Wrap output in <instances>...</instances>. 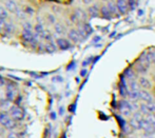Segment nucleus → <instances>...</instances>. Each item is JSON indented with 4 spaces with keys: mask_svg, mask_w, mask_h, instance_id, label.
Here are the masks:
<instances>
[{
    "mask_svg": "<svg viewBox=\"0 0 155 138\" xmlns=\"http://www.w3.org/2000/svg\"><path fill=\"white\" fill-rule=\"evenodd\" d=\"M11 118H12L13 120H22L23 117H25V113H23V111L21 110L19 107L17 106H13L12 108H11Z\"/></svg>",
    "mask_w": 155,
    "mask_h": 138,
    "instance_id": "f257e3e1",
    "label": "nucleus"
},
{
    "mask_svg": "<svg viewBox=\"0 0 155 138\" xmlns=\"http://www.w3.org/2000/svg\"><path fill=\"white\" fill-rule=\"evenodd\" d=\"M56 44H57V47L59 48L60 50H68L71 48L70 41L65 38H61V37L56 39Z\"/></svg>",
    "mask_w": 155,
    "mask_h": 138,
    "instance_id": "f03ea898",
    "label": "nucleus"
},
{
    "mask_svg": "<svg viewBox=\"0 0 155 138\" xmlns=\"http://www.w3.org/2000/svg\"><path fill=\"white\" fill-rule=\"evenodd\" d=\"M74 14L76 15V17H77L78 20H79V22L84 23L87 19H88V12L84 11L82 8H76Z\"/></svg>",
    "mask_w": 155,
    "mask_h": 138,
    "instance_id": "7ed1b4c3",
    "label": "nucleus"
},
{
    "mask_svg": "<svg viewBox=\"0 0 155 138\" xmlns=\"http://www.w3.org/2000/svg\"><path fill=\"white\" fill-rule=\"evenodd\" d=\"M138 83H139V87H143V90H150L152 87V83L150 81L149 79H148L146 76H140V77L138 78Z\"/></svg>",
    "mask_w": 155,
    "mask_h": 138,
    "instance_id": "20e7f679",
    "label": "nucleus"
},
{
    "mask_svg": "<svg viewBox=\"0 0 155 138\" xmlns=\"http://www.w3.org/2000/svg\"><path fill=\"white\" fill-rule=\"evenodd\" d=\"M116 6L120 14H126L129 10L128 1H124V0H118V1H116Z\"/></svg>",
    "mask_w": 155,
    "mask_h": 138,
    "instance_id": "39448f33",
    "label": "nucleus"
},
{
    "mask_svg": "<svg viewBox=\"0 0 155 138\" xmlns=\"http://www.w3.org/2000/svg\"><path fill=\"white\" fill-rule=\"evenodd\" d=\"M68 37H69L70 40L73 41V42H78V41L81 39V37H80L78 31L74 30V28H71V30L68 32Z\"/></svg>",
    "mask_w": 155,
    "mask_h": 138,
    "instance_id": "423d86ee",
    "label": "nucleus"
},
{
    "mask_svg": "<svg viewBox=\"0 0 155 138\" xmlns=\"http://www.w3.org/2000/svg\"><path fill=\"white\" fill-rule=\"evenodd\" d=\"M140 99L143 100V102H146V104H150V102L154 101L153 96L148 91H146V90H141L140 91Z\"/></svg>",
    "mask_w": 155,
    "mask_h": 138,
    "instance_id": "0eeeda50",
    "label": "nucleus"
},
{
    "mask_svg": "<svg viewBox=\"0 0 155 138\" xmlns=\"http://www.w3.org/2000/svg\"><path fill=\"white\" fill-rule=\"evenodd\" d=\"M4 6L8 11L13 13H16L18 11V5H17V2L12 1V0H8V1L4 2Z\"/></svg>",
    "mask_w": 155,
    "mask_h": 138,
    "instance_id": "6e6552de",
    "label": "nucleus"
},
{
    "mask_svg": "<svg viewBox=\"0 0 155 138\" xmlns=\"http://www.w3.org/2000/svg\"><path fill=\"white\" fill-rule=\"evenodd\" d=\"M15 87L13 84H8L6 87V93H5V97L8 98V100H13L15 98Z\"/></svg>",
    "mask_w": 155,
    "mask_h": 138,
    "instance_id": "1a4fd4ad",
    "label": "nucleus"
},
{
    "mask_svg": "<svg viewBox=\"0 0 155 138\" xmlns=\"http://www.w3.org/2000/svg\"><path fill=\"white\" fill-rule=\"evenodd\" d=\"M100 10L98 8L97 5H91L88 8V15L91 17H98L99 16Z\"/></svg>",
    "mask_w": 155,
    "mask_h": 138,
    "instance_id": "9d476101",
    "label": "nucleus"
},
{
    "mask_svg": "<svg viewBox=\"0 0 155 138\" xmlns=\"http://www.w3.org/2000/svg\"><path fill=\"white\" fill-rule=\"evenodd\" d=\"M135 71L138 74H140V75H145V74L148 73V67H146L143 63H140L138 61V62L135 64Z\"/></svg>",
    "mask_w": 155,
    "mask_h": 138,
    "instance_id": "9b49d317",
    "label": "nucleus"
},
{
    "mask_svg": "<svg viewBox=\"0 0 155 138\" xmlns=\"http://www.w3.org/2000/svg\"><path fill=\"white\" fill-rule=\"evenodd\" d=\"M100 14H101V16L104 17V19H108V20H110V19L112 18V16H113L107 6H102V8H100Z\"/></svg>",
    "mask_w": 155,
    "mask_h": 138,
    "instance_id": "f8f14e48",
    "label": "nucleus"
},
{
    "mask_svg": "<svg viewBox=\"0 0 155 138\" xmlns=\"http://www.w3.org/2000/svg\"><path fill=\"white\" fill-rule=\"evenodd\" d=\"M128 87L130 89V91H140L139 90V83L137 81V79H134V80H130L128 83Z\"/></svg>",
    "mask_w": 155,
    "mask_h": 138,
    "instance_id": "ddd939ff",
    "label": "nucleus"
},
{
    "mask_svg": "<svg viewBox=\"0 0 155 138\" xmlns=\"http://www.w3.org/2000/svg\"><path fill=\"white\" fill-rule=\"evenodd\" d=\"M128 97L133 101L140 99V91H129Z\"/></svg>",
    "mask_w": 155,
    "mask_h": 138,
    "instance_id": "4468645a",
    "label": "nucleus"
},
{
    "mask_svg": "<svg viewBox=\"0 0 155 138\" xmlns=\"http://www.w3.org/2000/svg\"><path fill=\"white\" fill-rule=\"evenodd\" d=\"M107 8H109V11L111 12L112 15H117V6H116V2H112V1H109L108 4H107Z\"/></svg>",
    "mask_w": 155,
    "mask_h": 138,
    "instance_id": "2eb2a0df",
    "label": "nucleus"
},
{
    "mask_svg": "<svg viewBox=\"0 0 155 138\" xmlns=\"http://www.w3.org/2000/svg\"><path fill=\"white\" fill-rule=\"evenodd\" d=\"M135 72L133 71L132 69H127L126 71H124V78H127V79L130 81V80H134L135 79Z\"/></svg>",
    "mask_w": 155,
    "mask_h": 138,
    "instance_id": "dca6fc26",
    "label": "nucleus"
},
{
    "mask_svg": "<svg viewBox=\"0 0 155 138\" xmlns=\"http://www.w3.org/2000/svg\"><path fill=\"white\" fill-rule=\"evenodd\" d=\"M130 126L131 128H133L134 130H141V128H140V120H136V119H134V118H131V120H130Z\"/></svg>",
    "mask_w": 155,
    "mask_h": 138,
    "instance_id": "f3484780",
    "label": "nucleus"
},
{
    "mask_svg": "<svg viewBox=\"0 0 155 138\" xmlns=\"http://www.w3.org/2000/svg\"><path fill=\"white\" fill-rule=\"evenodd\" d=\"M56 49H57V47L53 42H49L48 44L45 45V51L48 52V53H54L56 51Z\"/></svg>",
    "mask_w": 155,
    "mask_h": 138,
    "instance_id": "a211bd4d",
    "label": "nucleus"
},
{
    "mask_svg": "<svg viewBox=\"0 0 155 138\" xmlns=\"http://www.w3.org/2000/svg\"><path fill=\"white\" fill-rule=\"evenodd\" d=\"M55 33H56V35H63L65 33V28H64V27L61 25V23H56L55 25Z\"/></svg>",
    "mask_w": 155,
    "mask_h": 138,
    "instance_id": "6ab92c4d",
    "label": "nucleus"
},
{
    "mask_svg": "<svg viewBox=\"0 0 155 138\" xmlns=\"http://www.w3.org/2000/svg\"><path fill=\"white\" fill-rule=\"evenodd\" d=\"M40 38L41 39H45V40H48V41H50V42H52V34L50 33V31H48V30H45L43 31V33H41L40 35Z\"/></svg>",
    "mask_w": 155,
    "mask_h": 138,
    "instance_id": "aec40b11",
    "label": "nucleus"
},
{
    "mask_svg": "<svg viewBox=\"0 0 155 138\" xmlns=\"http://www.w3.org/2000/svg\"><path fill=\"white\" fill-rule=\"evenodd\" d=\"M33 38H34V34H33V33H27V32H23L22 33V39L25 41H28V42H32Z\"/></svg>",
    "mask_w": 155,
    "mask_h": 138,
    "instance_id": "412c9836",
    "label": "nucleus"
},
{
    "mask_svg": "<svg viewBox=\"0 0 155 138\" xmlns=\"http://www.w3.org/2000/svg\"><path fill=\"white\" fill-rule=\"evenodd\" d=\"M8 17V11L5 8V6L0 5V18L5 19Z\"/></svg>",
    "mask_w": 155,
    "mask_h": 138,
    "instance_id": "4be33fe9",
    "label": "nucleus"
},
{
    "mask_svg": "<svg viewBox=\"0 0 155 138\" xmlns=\"http://www.w3.org/2000/svg\"><path fill=\"white\" fill-rule=\"evenodd\" d=\"M8 119H10V117L8 116V114L6 113H0V123H1L2 126H4Z\"/></svg>",
    "mask_w": 155,
    "mask_h": 138,
    "instance_id": "5701e85b",
    "label": "nucleus"
},
{
    "mask_svg": "<svg viewBox=\"0 0 155 138\" xmlns=\"http://www.w3.org/2000/svg\"><path fill=\"white\" fill-rule=\"evenodd\" d=\"M4 128L5 129H8V130H12L13 128L15 126V120H13L12 118H10V119L6 121V123L4 124Z\"/></svg>",
    "mask_w": 155,
    "mask_h": 138,
    "instance_id": "b1692460",
    "label": "nucleus"
},
{
    "mask_svg": "<svg viewBox=\"0 0 155 138\" xmlns=\"http://www.w3.org/2000/svg\"><path fill=\"white\" fill-rule=\"evenodd\" d=\"M139 110H140V113L143 114V115H145V116H147V115H149V114H151V113H150V111L148 110L147 104H140V108H139Z\"/></svg>",
    "mask_w": 155,
    "mask_h": 138,
    "instance_id": "393cba45",
    "label": "nucleus"
},
{
    "mask_svg": "<svg viewBox=\"0 0 155 138\" xmlns=\"http://www.w3.org/2000/svg\"><path fill=\"white\" fill-rule=\"evenodd\" d=\"M34 31H35V33H36V34L40 35L41 33H43L45 28H43V25H41V23H37V25L34 27Z\"/></svg>",
    "mask_w": 155,
    "mask_h": 138,
    "instance_id": "a878e982",
    "label": "nucleus"
},
{
    "mask_svg": "<svg viewBox=\"0 0 155 138\" xmlns=\"http://www.w3.org/2000/svg\"><path fill=\"white\" fill-rule=\"evenodd\" d=\"M82 25H84V32L87 33V35H90V34H92V32H93V28L92 27H91L89 23H87V22H84V23H82Z\"/></svg>",
    "mask_w": 155,
    "mask_h": 138,
    "instance_id": "bb28decb",
    "label": "nucleus"
},
{
    "mask_svg": "<svg viewBox=\"0 0 155 138\" xmlns=\"http://www.w3.org/2000/svg\"><path fill=\"white\" fill-rule=\"evenodd\" d=\"M4 30H5L6 33H13L15 31V25H13V23H11V22H6Z\"/></svg>",
    "mask_w": 155,
    "mask_h": 138,
    "instance_id": "cd10ccee",
    "label": "nucleus"
},
{
    "mask_svg": "<svg viewBox=\"0 0 155 138\" xmlns=\"http://www.w3.org/2000/svg\"><path fill=\"white\" fill-rule=\"evenodd\" d=\"M22 27H23V32H27V33H32L33 32V27L30 22H25Z\"/></svg>",
    "mask_w": 155,
    "mask_h": 138,
    "instance_id": "c85d7f7f",
    "label": "nucleus"
},
{
    "mask_svg": "<svg viewBox=\"0 0 155 138\" xmlns=\"http://www.w3.org/2000/svg\"><path fill=\"white\" fill-rule=\"evenodd\" d=\"M147 104V108L150 111V113L155 114V101H152L150 104Z\"/></svg>",
    "mask_w": 155,
    "mask_h": 138,
    "instance_id": "c756f323",
    "label": "nucleus"
},
{
    "mask_svg": "<svg viewBox=\"0 0 155 138\" xmlns=\"http://www.w3.org/2000/svg\"><path fill=\"white\" fill-rule=\"evenodd\" d=\"M146 57H147V59L150 61V62H153V59H154V57H155V52H152V51H150V52H148V53H146Z\"/></svg>",
    "mask_w": 155,
    "mask_h": 138,
    "instance_id": "7c9ffc66",
    "label": "nucleus"
},
{
    "mask_svg": "<svg viewBox=\"0 0 155 138\" xmlns=\"http://www.w3.org/2000/svg\"><path fill=\"white\" fill-rule=\"evenodd\" d=\"M48 21L52 25H56V17L52 14H49L48 15Z\"/></svg>",
    "mask_w": 155,
    "mask_h": 138,
    "instance_id": "2f4dec72",
    "label": "nucleus"
},
{
    "mask_svg": "<svg viewBox=\"0 0 155 138\" xmlns=\"http://www.w3.org/2000/svg\"><path fill=\"white\" fill-rule=\"evenodd\" d=\"M70 19H71V21L73 23H76V25H78V23H79V20H78V18L76 17L75 14H72L71 17H70Z\"/></svg>",
    "mask_w": 155,
    "mask_h": 138,
    "instance_id": "473e14b6",
    "label": "nucleus"
},
{
    "mask_svg": "<svg viewBox=\"0 0 155 138\" xmlns=\"http://www.w3.org/2000/svg\"><path fill=\"white\" fill-rule=\"evenodd\" d=\"M25 13H28V14H30V15H34L35 14V11H34V8H30V6H27L25 8Z\"/></svg>",
    "mask_w": 155,
    "mask_h": 138,
    "instance_id": "72a5a7b5",
    "label": "nucleus"
},
{
    "mask_svg": "<svg viewBox=\"0 0 155 138\" xmlns=\"http://www.w3.org/2000/svg\"><path fill=\"white\" fill-rule=\"evenodd\" d=\"M5 25H6L5 20H4V19H2V18H0V30H2V28H5Z\"/></svg>",
    "mask_w": 155,
    "mask_h": 138,
    "instance_id": "f704fd0d",
    "label": "nucleus"
},
{
    "mask_svg": "<svg viewBox=\"0 0 155 138\" xmlns=\"http://www.w3.org/2000/svg\"><path fill=\"white\" fill-rule=\"evenodd\" d=\"M128 4H129V8H134V6L137 5V2L136 1H128Z\"/></svg>",
    "mask_w": 155,
    "mask_h": 138,
    "instance_id": "c9c22d12",
    "label": "nucleus"
},
{
    "mask_svg": "<svg viewBox=\"0 0 155 138\" xmlns=\"http://www.w3.org/2000/svg\"><path fill=\"white\" fill-rule=\"evenodd\" d=\"M6 138H18V135L16 133H10V134L6 136Z\"/></svg>",
    "mask_w": 155,
    "mask_h": 138,
    "instance_id": "e433bc0d",
    "label": "nucleus"
},
{
    "mask_svg": "<svg viewBox=\"0 0 155 138\" xmlns=\"http://www.w3.org/2000/svg\"><path fill=\"white\" fill-rule=\"evenodd\" d=\"M87 73H88V70H87V69H82L81 72H80V75H81L82 77H84V76L87 75Z\"/></svg>",
    "mask_w": 155,
    "mask_h": 138,
    "instance_id": "4c0bfd02",
    "label": "nucleus"
},
{
    "mask_svg": "<svg viewBox=\"0 0 155 138\" xmlns=\"http://www.w3.org/2000/svg\"><path fill=\"white\" fill-rule=\"evenodd\" d=\"M4 84H5V81H4V80H3V78L0 77V87H3Z\"/></svg>",
    "mask_w": 155,
    "mask_h": 138,
    "instance_id": "58836bf2",
    "label": "nucleus"
},
{
    "mask_svg": "<svg viewBox=\"0 0 155 138\" xmlns=\"http://www.w3.org/2000/svg\"><path fill=\"white\" fill-rule=\"evenodd\" d=\"M91 2H92V1H84V4H90Z\"/></svg>",
    "mask_w": 155,
    "mask_h": 138,
    "instance_id": "ea45409f",
    "label": "nucleus"
},
{
    "mask_svg": "<svg viewBox=\"0 0 155 138\" xmlns=\"http://www.w3.org/2000/svg\"><path fill=\"white\" fill-rule=\"evenodd\" d=\"M152 63H153V64L155 65V57H154V59H153V62H152Z\"/></svg>",
    "mask_w": 155,
    "mask_h": 138,
    "instance_id": "a19ab883",
    "label": "nucleus"
}]
</instances>
